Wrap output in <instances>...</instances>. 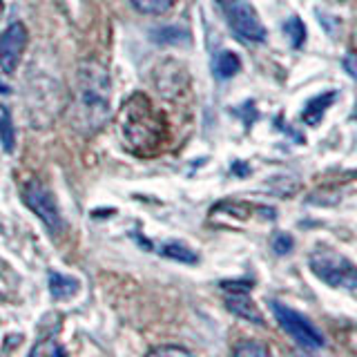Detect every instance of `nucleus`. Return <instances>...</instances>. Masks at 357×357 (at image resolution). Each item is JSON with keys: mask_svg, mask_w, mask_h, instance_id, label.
I'll return each mask as SVG.
<instances>
[{"mask_svg": "<svg viewBox=\"0 0 357 357\" xmlns=\"http://www.w3.org/2000/svg\"><path fill=\"white\" fill-rule=\"evenodd\" d=\"M268 306H271L273 315H275L279 326H282V331L299 346V349L319 351V349L326 346V337H324V333L304 315V312L290 308L288 304H284V301H279V299H271V301H268Z\"/></svg>", "mask_w": 357, "mask_h": 357, "instance_id": "20e7f679", "label": "nucleus"}, {"mask_svg": "<svg viewBox=\"0 0 357 357\" xmlns=\"http://www.w3.org/2000/svg\"><path fill=\"white\" fill-rule=\"evenodd\" d=\"M22 199H25L29 210L45 223V228H47L54 237L65 230V221L61 217L59 204H56L54 195L43 183H38V181L25 183V188H22Z\"/></svg>", "mask_w": 357, "mask_h": 357, "instance_id": "423d86ee", "label": "nucleus"}, {"mask_svg": "<svg viewBox=\"0 0 357 357\" xmlns=\"http://www.w3.org/2000/svg\"><path fill=\"white\" fill-rule=\"evenodd\" d=\"M156 40L161 43H188L190 40V33L185 29H176V27H165L156 33Z\"/></svg>", "mask_w": 357, "mask_h": 357, "instance_id": "f3484780", "label": "nucleus"}, {"mask_svg": "<svg viewBox=\"0 0 357 357\" xmlns=\"http://www.w3.org/2000/svg\"><path fill=\"white\" fill-rule=\"evenodd\" d=\"M295 248V239H293V234H288V232H277L275 237H273V250L277 255H290Z\"/></svg>", "mask_w": 357, "mask_h": 357, "instance_id": "dca6fc26", "label": "nucleus"}, {"mask_svg": "<svg viewBox=\"0 0 357 357\" xmlns=\"http://www.w3.org/2000/svg\"><path fill=\"white\" fill-rule=\"evenodd\" d=\"M308 268L319 282L335 290H357V266L333 248H315L308 257Z\"/></svg>", "mask_w": 357, "mask_h": 357, "instance_id": "7ed1b4c3", "label": "nucleus"}, {"mask_svg": "<svg viewBox=\"0 0 357 357\" xmlns=\"http://www.w3.org/2000/svg\"><path fill=\"white\" fill-rule=\"evenodd\" d=\"M241 72V59L234 52L226 50L219 52L215 59V76L221 78V81H228V78L237 76Z\"/></svg>", "mask_w": 357, "mask_h": 357, "instance_id": "9b49d317", "label": "nucleus"}, {"mask_svg": "<svg viewBox=\"0 0 357 357\" xmlns=\"http://www.w3.org/2000/svg\"><path fill=\"white\" fill-rule=\"evenodd\" d=\"M81 290V282L74 277H65L59 273H50V293L56 299H70Z\"/></svg>", "mask_w": 357, "mask_h": 357, "instance_id": "9d476101", "label": "nucleus"}, {"mask_svg": "<svg viewBox=\"0 0 357 357\" xmlns=\"http://www.w3.org/2000/svg\"><path fill=\"white\" fill-rule=\"evenodd\" d=\"M27 47V29L22 22H11V25L0 31V67L3 72L11 74L18 67L22 54Z\"/></svg>", "mask_w": 357, "mask_h": 357, "instance_id": "0eeeda50", "label": "nucleus"}, {"mask_svg": "<svg viewBox=\"0 0 357 357\" xmlns=\"http://www.w3.org/2000/svg\"><path fill=\"white\" fill-rule=\"evenodd\" d=\"M221 288L228 290V293H248V290L252 288V284L250 282H223Z\"/></svg>", "mask_w": 357, "mask_h": 357, "instance_id": "6ab92c4d", "label": "nucleus"}, {"mask_svg": "<svg viewBox=\"0 0 357 357\" xmlns=\"http://www.w3.org/2000/svg\"><path fill=\"white\" fill-rule=\"evenodd\" d=\"M130 3L137 7L141 14L161 16V14H165V11L174 5V0H130Z\"/></svg>", "mask_w": 357, "mask_h": 357, "instance_id": "4468645a", "label": "nucleus"}, {"mask_svg": "<svg viewBox=\"0 0 357 357\" xmlns=\"http://www.w3.org/2000/svg\"><path fill=\"white\" fill-rule=\"evenodd\" d=\"M112 85L109 74L98 61H85L78 72V89L72 105V123L76 130L92 134L109 116Z\"/></svg>", "mask_w": 357, "mask_h": 357, "instance_id": "f257e3e1", "label": "nucleus"}, {"mask_svg": "<svg viewBox=\"0 0 357 357\" xmlns=\"http://www.w3.org/2000/svg\"><path fill=\"white\" fill-rule=\"evenodd\" d=\"M121 132L128 148L137 154H152L163 139V121L148 96L134 94L121 109Z\"/></svg>", "mask_w": 357, "mask_h": 357, "instance_id": "f03ea898", "label": "nucleus"}, {"mask_svg": "<svg viewBox=\"0 0 357 357\" xmlns=\"http://www.w3.org/2000/svg\"><path fill=\"white\" fill-rule=\"evenodd\" d=\"M284 33H286V38H288L290 47H293V50L304 47V43H306V25H304V20H301L299 16H288L286 18Z\"/></svg>", "mask_w": 357, "mask_h": 357, "instance_id": "ddd939ff", "label": "nucleus"}, {"mask_svg": "<svg viewBox=\"0 0 357 357\" xmlns=\"http://www.w3.org/2000/svg\"><path fill=\"white\" fill-rule=\"evenodd\" d=\"M159 252L163 257H167V259H174V261H181V264H197L199 261V255L181 241H167L161 245Z\"/></svg>", "mask_w": 357, "mask_h": 357, "instance_id": "f8f14e48", "label": "nucleus"}, {"mask_svg": "<svg viewBox=\"0 0 357 357\" xmlns=\"http://www.w3.org/2000/svg\"><path fill=\"white\" fill-rule=\"evenodd\" d=\"M0 14H3V0H0Z\"/></svg>", "mask_w": 357, "mask_h": 357, "instance_id": "5701e85b", "label": "nucleus"}, {"mask_svg": "<svg viewBox=\"0 0 357 357\" xmlns=\"http://www.w3.org/2000/svg\"><path fill=\"white\" fill-rule=\"evenodd\" d=\"M190 355V351L178 349V346H159V349H152V355Z\"/></svg>", "mask_w": 357, "mask_h": 357, "instance_id": "412c9836", "label": "nucleus"}, {"mask_svg": "<svg viewBox=\"0 0 357 357\" xmlns=\"http://www.w3.org/2000/svg\"><path fill=\"white\" fill-rule=\"evenodd\" d=\"M342 65H344V70L349 72V76L357 81V54H346Z\"/></svg>", "mask_w": 357, "mask_h": 357, "instance_id": "aec40b11", "label": "nucleus"}, {"mask_svg": "<svg viewBox=\"0 0 357 357\" xmlns=\"http://www.w3.org/2000/svg\"><path fill=\"white\" fill-rule=\"evenodd\" d=\"M234 355H257V357H261V355H268V349L261 344H255V342H243L239 346H234Z\"/></svg>", "mask_w": 357, "mask_h": 357, "instance_id": "a211bd4d", "label": "nucleus"}, {"mask_svg": "<svg viewBox=\"0 0 357 357\" xmlns=\"http://www.w3.org/2000/svg\"><path fill=\"white\" fill-rule=\"evenodd\" d=\"M0 143H3L5 152L14 150V126H11V116L7 109L0 112Z\"/></svg>", "mask_w": 357, "mask_h": 357, "instance_id": "2eb2a0df", "label": "nucleus"}, {"mask_svg": "<svg viewBox=\"0 0 357 357\" xmlns=\"http://www.w3.org/2000/svg\"><path fill=\"white\" fill-rule=\"evenodd\" d=\"M337 89H328V92H321V94H317V96H312V98H308L306 100V105H304V109H301V121L306 123V126H310V128H315V126H319L321 123V119H324V114L328 112V107L337 100Z\"/></svg>", "mask_w": 357, "mask_h": 357, "instance_id": "6e6552de", "label": "nucleus"}, {"mask_svg": "<svg viewBox=\"0 0 357 357\" xmlns=\"http://www.w3.org/2000/svg\"><path fill=\"white\" fill-rule=\"evenodd\" d=\"M230 29L245 43H264L268 29L250 0H221Z\"/></svg>", "mask_w": 357, "mask_h": 357, "instance_id": "39448f33", "label": "nucleus"}, {"mask_svg": "<svg viewBox=\"0 0 357 357\" xmlns=\"http://www.w3.org/2000/svg\"><path fill=\"white\" fill-rule=\"evenodd\" d=\"M226 306H228L230 312H234V315L245 319V321L257 324V326H264V324H266L261 310L257 308V304L248 297V293H230L226 297Z\"/></svg>", "mask_w": 357, "mask_h": 357, "instance_id": "1a4fd4ad", "label": "nucleus"}, {"mask_svg": "<svg viewBox=\"0 0 357 357\" xmlns=\"http://www.w3.org/2000/svg\"><path fill=\"white\" fill-rule=\"evenodd\" d=\"M9 92V89H7V85L3 83V81H0V94H7Z\"/></svg>", "mask_w": 357, "mask_h": 357, "instance_id": "4be33fe9", "label": "nucleus"}]
</instances>
